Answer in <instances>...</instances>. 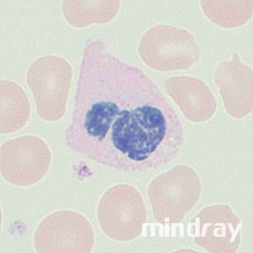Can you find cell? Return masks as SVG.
<instances>
[{
	"mask_svg": "<svg viewBox=\"0 0 253 253\" xmlns=\"http://www.w3.org/2000/svg\"><path fill=\"white\" fill-rule=\"evenodd\" d=\"M181 122L140 69L106 50L82 61L66 141L73 151L125 172L160 167L183 141Z\"/></svg>",
	"mask_w": 253,
	"mask_h": 253,
	"instance_id": "1",
	"label": "cell"
},
{
	"mask_svg": "<svg viewBox=\"0 0 253 253\" xmlns=\"http://www.w3.org/2000/svg\"><path fill=\"white\" fill-rule=\"evenodd\" d=\"M72 67L64 59L46 56L34 62L27 75L37 113L42 120L55 122L64 116L72 80Z\"/></svg>",
	"mask_w": 253,
	"mask_h": 253,
	"instance_id": "2",
	"label": "cell"
},
{
	"mask_svg": "<svg viewBox=\"0 0 253 253\" xmlns=\"http://www.w3.org/2000/svg\"><path fill=\"white\" fill-rule=\"evenodd\" d=\"M140 55L154 70H184L199 60L200 50L194 37L188 31L169 26H157L143 37Z\"/></svg>",
	"mask_w": 253,
	"mask_h": 253,
	"instance_id": "3",
	"label": "cell"
},
{
	"mask_svg": "<svg viewBox=\"0 0 253 253\" xmlns=\"http://www.w3.org/2000/svg\"><path fill=\"white\" fill-rule=\"evenodd\" d=\"M39 253H89L94 234L89 221L82 214L70 210L54 212L44 218L35 236Z\"/></svg>",
	"mask_w": 253,
	"mask_h": 253,
	"instance_id": "4",
	"label": "cell"
},
{
	"mask_svg": "<svg viewBox=\"0 0 253 253\" xmlns=\"http://www.w3.org/2000/svg\"><path fill=\"white\" fill-rule=\"evenodd\" d=\"M51 161L50 148L41 138L25 135L4 143L0 151L2 176L19 186L40 181L47 173Z\"/></svg>",
	"mask_w": 253,
	"mask_h": 253,
	"instance_id": "5",
	"label": "cell"
},
{
	"mask_svg": "<svg viewBox=\"0 0 253 253\" xmlns=\"http://www.w3.org/2000/svg\"><path fill=\"white\" fill-rule=\"evenodd\" d=\"M130 185L112 187L102 196L99 205L98 219L104 233L117 241L135 238L139 230L140 198Z\"/></svg>",
	"mask_w": 253,
	"mask_h": 253,
	"instance_id": "6",
	"label": "cell"
},
{
	"mask_svg": "<svg viewBox=\"0 0 253 253\" xmlns=\"http://www.w3.org/2000/svg\"><path fill=\"white\" fill-rule=\"evenodd\" d=\"M215 80L228 113L237 118L249 114L253 108V74L235 53L232 60L221 63Z\"/></svg>",
	"mask_w": 253,
	"mask_h": 253,
	"instance_id": "7",
	"label": "cell"
},
{
	"mask_svg": "<svg viewBox=\"0 0 253 253\" xmlns=\"http://www.w3.org/2000/svg\"><path fill=\"white\" fill-rule=\"evenodd\" d=\"M167 91L189 121L201 123L210 119L216 108L211 90L202 81L191 77L170 78Z\"/></svg>",
	"mask_w": 253,
	"mask_h": 253,
	"instance_id": "8",
	"label": "cell"
},
{
	"mask_svg": "<svg viewBox=\"0 0 253 253\" xmlns=\"http://www.w3.org/2000/svg\"><path fill=\"white\" fill-rule=\"evenodd\" d=\"M29 102L24 90L16 83L1 81V134L22 129L30 116Z\"/></svg>",
	"mask_w": 253,
	"mask_h": 253,
	"instance_id": "9",
	"label": "cell"
},
{
	"mask_svg": "<svg viewBox=\"0 0 253 253\" xmlns=\"http://www.w3.org/2000/svg\"><path fill=\"white\" fill-rule=\"evenodd\" d=\"M201 4L209 19L226 28L242 26L250 20L253 13L251 1H203Z\"/></svg>",
	"mask_w": 253,
	"mask_h": 253,
	"instance_id": "10",
	"label": "cell"
}]
</instances>
